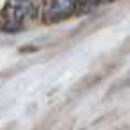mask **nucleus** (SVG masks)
<instances>
[{
    "label": "nucleus",
    "mask_w": 130,
    "mask_h": 130,
    "mask_svg": "<svg viewBox=\"0 0 130 130\" xmlns=\"http://www.w3.org/2000/svg\"><path fill=\"white\" fill-rule=\"evenodd\" d=\"M77 6H78L77 0H48L46 6H45L43 18H45V22H48V23L66 20L70 14L75 13Z\"/></svg>",
    "instance_id": "f03ea898"
},
{
    "label": "nucleus",
    "mask_w": 130,
    "mask_h": 130,
    "mask_svg": "<svg viewBox=\"0 0 130 130\" xmlns=\"http://www.w3.org/2000/svg\"><path fill=\"white\" fill-rule=\"evenodd\" d=\"M36 14V4L32 0H7L4 7L6 30H16L27 20Z\"/></svg>",
    "instance_id": "f257e3e1"
}]
</instances>
